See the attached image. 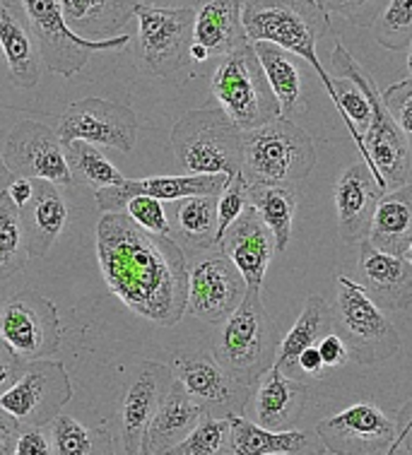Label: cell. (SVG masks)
<instances>
[{
  "mask_svg": "<svg viewBox=\"0 0 412 455\" xmlns=\"http://www.w3.org/2000/svg\"><path fill=\"white\" fill-rule=\"evenodd\" d=\"M97 258L109 290L131 311L162 328L182 321L189 301V265L169 234L148 232L124 210H111L97 222Z\"/></svg>",
  "mask_w": 412,
  "mask_h": 455,
  "instance_id": "6da1fadb",
  "label": "cell"
},
{
  "mask_svg": "<svg viewBox=\"0 0 412 455\" xmlns=\"http://www.w3.org/2000/svg\"><path fill=\"white\" fill-rule=\"evenodd\" d=\"M241 22L248 42H271L311 66L335 104V80L323 70L316 44L328 32L330 15L319 0H244Z\"/></svg>",
  "mask_w": 412,
  "mask_h": 455,
  "instance_id": "7a4b0ae2",
  "label": "cell"
},
{
  "mask_svg": "<svg viewBox=\"0 0 412 455\" xmlns=\"http://www.w3.org/2000/svg\"><path fill=\"white\" fill-rule=\"evenodd\" d=\"M316 166L311 135L292 118L278 116L271 124L244 132L241 176L248 186L295 188Z\"/></svg>",
  "mask_w": 412,
  "mask_h": 455,
  "instance_id": "3957f363",
  "label": "cell"
},
{
  "mask_svg": "<svg viewBox=\"0 0 412 455\" xmlns=\"http://www.w3.org/2000/svg\"><path fill=\"white\" fill-rule=\"evenodd\" d=\"M330 66L335 77H347L369 97L371 101V124L364 132L362 159L371 166L374 176L379 179L384 188H398L408 181L412 169V148L403 131L398 128L393 116L388 114L379 87L357 59L345 49V44L335 42V49L330 53Z\"/></svg>",
  "mask_w": 412,
  "mask_h": 455,
  "instance_id": "277c9868",
  "label": "cell"
},
{
  "mask_svg": "<svg viewBox=\"0 0 412 455\" xmlns=\"http://www.w3.org/2000/svg\"><path fill=\"white\" fill-rule=\"evenodd\" d=\"M278 345V328L261 299V290H246L239 307L220 323L213 355L224 371L254 388L275 366Z\"/></svg>",
  "mask_w": 412,
  "mask_h": 455,
  "instance_id": "5b68a950",
  "label": "cell"
},
{
  "mask_svg": "<svg viewBox=\"0 0 412 455\" xmlns=\"http://www.w3.org/2000/svg\"><path fill=\"white\" fill-rule=\"evenodd\" d=\"M244 131L222 108H193L172 131L176 162L186 174H227L241 172Z\"/></svg>",
  "mask_w": 412,
  "mask_h": 455,
  "instance_id": "8992f818",
  "label": "cell"
},
{
  "mask_svg": "<svg viewBox=\"0 0 412 455\" xmlns=\"http://www.w3.org/2000/svg\"><path fill=\"white\" fill-rule=\"evenodd\" d=\"M210 90L220 108L244 132L261 128L280 116V104L272 94L254 42H246L222 56L213 75Z\"/></svg>",
  "mask_w": 412,
  "mask_h": 455,
  "instance_id": "52a82bcc",
  "label": "cell"
},
{
  "mask_svg": "<svg viewBox=\"0 0 412 455\" xmlns=\"http://www.w3.org/2000/svg\"><path fill=\"white\" fill-rule=\"evenodd\" d=\"M338 299L333 311V328L350 352V362L374 366L400 352V335L388 321L386 311L374 304L362 284L345 275L335 277Z\"/></svg>",
  "mask_w": 412,
  "mask_h": 455,
  "instance_id": "ba28073f",
  "label": "cell"
},
{
  "mask_svg": "<svg viewBox=\"0 0 412 455\" xmlns=\"http://www.w3.org/2000/svg\"><path fill=\"white\" fill-rule=\"evenodd\" d=\"M27 22L39 46L42 63L53 75L73 77L80 73L94 51L124 49L131 42L128 34L109 36V39H85L68 27L58 0H22Z\"/></svg>",
  "mask_w": 412,
  "mask_h": 455,
  "instance_id": "9c48e42d",
  "label": "cell"
},
{
  "mask_svg": "<svg viewBox=\"0 0 412 455\" xmlns=\"http://www.w3.org/2000/svg\"><path fill=\"white\" fill-rule=\"evenodd\" d=\"M73 397V386L63 362L32 359L12 386L0 395V407L22 427H49Z\"/></svg>",
  "mask_w": 412,
  "mask_h": 455,
  "instance_id": "30bf717a",
  "label": "cell"
},
{
  "mask_svg": "<svg viewBox=\"0 0 412 455\" xmlns=\"http://www.w3.org/2000/svg\"><path fill=\"white\" fill-rule=\"evenodd\" d=\"M0 339L25 362L46 359L61 347V318L51 299L22 290L0 304Z\"/></svg>",
  "mask_w": 412,
  "mask_h": 455,
  "instance_id": "8fae6325",
  "label": "cell"
},
{
  "mask_svg": "<svg viewBox=\"0 0 412 455\" xmlns=\"http://www.w3.org/2000/svg\"><path fill=\"white\" fill-rule=\"evenodd\" d=\"M56 132L61 142L85 140L97 148L133 152L138 142V116L125 104L87 97L63 111Z\"/></svg>",
  "mask_w": 412,
  "mask_h": 455,
  "instance_id": "7c38bea8",
  "label": "cell"
},
{
  "mask_svg": "<svg viewBox=\"0 0 412 455\" xmlns=\"http://www.w3.org/2000/svg\"><path fill=\"white\" fill-rule=\"evenodd\" d=\"M135 17L141 56L148 73L157 77L176 73L183 66V53L193 39L196 8H155L138 3Z\"/></svg>",
  "mask_w": 412,
  "mask_h": 455,
  "instance_id": "4fadbf2b",
  "label": "cell"
},
{
  "mask_svg": "<svg viewBox=\"0 0 412 455\" xmlns=\"http://www.w3.org/2000/svg\"><path fill=\"white\" fill-rule=\"evenodd\" d=\"M316 434L326 446V453L371 455L388 453L396 439V419L381 407L357 403L343 412L326 417L316 424Z\"/></svg>",
  "mask_w": 412,
  "mask_h": 455,
  "instance_id": "5bb4252c",
  "label": "cell"
},
{
  "mask_svg": "<svg viewBox=\"0 0 412 455\" xmlns=\"http://www.w3.org/2000/svg\"><path fill=\"white\" fill-rule=\"evenodd\" d=\"M248 284L239 267L217 251L198 258L189 270V301L186 311L203 323H222L246 297Z\"/></svg>",
  "mask_w": 412,
  "mask_h": 455,
  "instance_id": "9a60e30c",
  "label": "cell"
},
{
  "mask_svg": "<svg viewBox=\"0 0 412 455\" xmlns=\"http://www.w3.org/2000/svg\"><path fill=\"white\" fill-rule=\"evenodd\" d=\"M3 157L15 176L46 179L56 186L73 183L63 142L56 131H51L49 125L39 124V121H20L10 131Z\"/></svg>",
  "mask_w": 412,
  "mask_h": 455,
  "instance_id": "2e32d148",
  "label": "cell"
},
{
  "mask_svg": "<svg viewBox=\"0 0 412 455\" xmlns=\"http://www.w3.org/2000/svg\"><path fill=\"white\" fill-rule=\"evenodd\" d=\"M172 371L186 393L196 397L206 414L213 417L244 414L251 400V386L237 381L231 373L224 371L214 355L207 352L179 356Z\"/></svg>",
  "mask_w": 412,
  "mask_h": 455,
  "instance_id": "e0dca14e",
  "label": "cell"
},
{
  "mask_svg": "<svg viewBox=\"0 0 412 455\" xmlns=\"http://www.w3.org/2000/svg\"><path fill=\"white\" fill-rule=\"evenodd\" d=\"M230 181L227 174H183V176H149V179H124L116 186L100 188L97 205L101 212L124 210L125 203L135 196H149L162 203H176V200L190 198V196H220Z\"/></svg>",
  "mask_w": 412,
  "mask_h": 455,
  "instance_id": "ac0fdd59",
  "label": "cell"
},
{
  "mask_svg": "<svg viewBox=\"0 0 412 455\" xmlns=\"http://www.w3.org/2000/svg\"><path fill=\"white\" fill-rule=\"evenodd\" d=\"M217 249L222 251L224 256L239 267L248 290H261L263 287L268 265H271L272 256L278 251L271 229L265 227V222L261 220L254 205H248L227 227L222 239L217 241Z\"/></svg>",
  "mask_w": 412,
  "mask_h": 455,
  "instance_id": "d6986e66",
  "label": "cell"
},
{
  "mask_svg": "<svg viewBox=\"0 0 412 455\" xmlns=\"http://www.w3.org/2000/svg\"><path fill=\"white\" fill-rule=\"evenodd\" d=\"M359 277L367 294L384 311L412 307V263L408 256L379 251L369 239L359 241Z\"/></svg>",
  "mask_w": 412,
  "mask_h": 455,
  "instance_id": "ffe728a7",
  "label": "cell"
},
{
  "mask_svg": "<svg viewBox=\"0 0 412 455\" xmlns=\"http://www.w3.org/2000/svg\"><path fill=\"white\" fill-rule=\"evenodd\" d=\"M174 371L159 362H142L138 376L125 393L121 405V439L124 453H141L142 436L152 422L157 407L162 405L166 390L172 388Z\"/></svg>",
  "mask_w": 412,
  "mask_h": 455,
  "instance_id": "44dd1931",
  "label": "cell"
},
{
  "mask_svg": "<svg viewBox=\"0 0 412 455\" xmlns=\"http://www.w3.org/2000/svg\"><path fill=\"white\" fill-rule=\"evenodd\" d=\"M384 186L374 176L367 162L347 166L335 181V210H338V232L343 241L357 243L367 239L371 217L376 210V203L384 196Z\"/></svg>",
  "mask_w": 412,
  "mask_h": 455,
  "instance_id": "7402d4cb",
  "label": "cell"
},
{
  "mask_svg": "<svg viewBox=\"0 0 412 455\" xmlns=\"http://www.w3.org/2000/svg\"><path fill=\"white\" fill-rule=\"evenodd\" d=\"M0 51L5 56L12 83L20 87L39 84L44 63L22 0H0Z\"/></svg>",
  "mask_w": 412,
  "mask_h": 455,
  "instance_id": "603a6c76",
  "label": "cell"
},
{
  "mask_svg": "<svg viewBox=\"0 0 412 455\" xmlns=\"http://www.w3.org/2000/svg\"><path fill=\"white\" fill-rule=\"evenodd\" d=\"M203 414H206L203 405L196 397L189 395L182 383L174 379L172 388L166 390L162 405L157 407L152 422L145 429L141 453H169L174 446H179L190 431L196 429V424L200 422Z\"/></svg>",
  "mask_w": 412,
  "mask_h": 455,
  "instance_id": "cb8c5ba5",
  "label": "cell"
},
{
  "mask_svg": "<svg viewBox=\"0 0 412 455\" xmlns=\"http://www.w3.org/2000/svg\"><path fill=\"white\" fill-rule=\"evenodd\" d=\"M254 393V422L265 429H295L299 417L304 414L309 400V386L299 379L282 373L278 366L263 373Z\"/></svg>",
  "mask_w": 412,
  "mask_h": 455,
  "instance_id": "d4e9b609",
  "label": "cell"
},
{
  "mask_svg": "<svg viewBox=\"0 0 412 455\" xmlns=\"http://www.w3.org/2000/svg\"><path fill=\"white\" fill-rule=\"evenodd\" d=\"M32 198L27 200V205L20 207V217L25 229L27 253L29 258H44L66 229L68 207L56 183L46 179H32Z\"/></svg>",
  "mask_w": 412,
  "mask_h": 455,
  "instance_id": "484cf974",
  "label": "cell"
},
{
  "mask_svg": "<svg viewBox=\"0 0 412 455\" xmlns=\"http://www.w3.org/2000/svg\"><path fill=\"white\" fill-rule=\"evenodd\" d=\"M231 453L237 455H299L326 453L316 431L265 429L244 414H230Z\"/></svg>",
  "mask_w": 412,
  "mask_h": 455,
  "instance_id": "4316f807",
  "label": "cell"
},
{
  "mask_svg": "<svg viewBox=\"0 0 412 455\" xmlns=\"http://www.w3.org/2000/svg\"><path fill=\"white\" fill-rule=\"evenodd\" d=\"M244 0H200L193 20V39L210 59H222L248 42L241 22Z\"/></svg>",
  "mask_w": 412,
  "mask_h": 455,
  "instance_id": "83f0119b",
  "label": "cell"
},
{
  "mask_svg": "<svg viewBox=\"0 0 412 455\" xmlns=\"http://www.w3.org/2000/svg\"><path fill=\"white\" fill-rule=\"evenodd\" d=\"M367 239L379 251L405 256L412 246V183L388 188L376 203Z\"/></svg>",
  "mask_w": 412,
  "mask_h": 455,
  "instance_id": "f1b7e54d",
  "label": "cell"
},
{
  "mask_svg": "<svg viewBox=\"0 0 412 455\" xmlns=\"http://www.w3.org/2000/svg\"><path fill=\"white\" fill-rule=\"evenodd\" d=\"M256 56L271 83L275 100L280 104V116L295 118L304 114V70L302 59L278 44L254 42Z\"/></svg>",
  "mask_w": 412,
  "mask_h": 455,
  "instance_id": "f546056e",
  "label": "cell"
},
{
  "mask_svg": "<svg viewBox=\"0 0 412 455\" xmlns=\"http://www.w3.org/2000/svg\"><path fill=\"white\" fill-rule=\"evenodd\" d=\"M333 331V308L328 301L319 294H311L306 299L304 311L299 315V321L292 325V331L282 338L278 345V356H275V366L282 373H287L292 379H299L297 359L304 349L319 345L323 335Z\"/></svg>",
  "mask_w": 412,
  "mask_h": 455,
  "instance_id": "4dcf8cb0",
  "label": "cell"
},
{
  "mask_svg": "<svg viewBox=\"0 0 412 455\" xmlns=\"http://www.w3.org/2000/svg\"><path fill=\"white\" fill-rule=\"evenodd\" d=\"M68 27L85 39H104L135 15L141 0H58Z\"/></svg>",
  "mask_w": 412,
  "mask_h": 455,
  "instance_id": "1f68e13d",
  "label": "cell"
},
{
  "mask_svg": "<svg viewBox=\"0 0 412 455\" xmlns=\"http://www.w3.org/2000/svg\"><path fill=\"white\" fill-rule=\"evenodd\" d=\"M172 234L189 251H210L217 246V196H190L176 205Z\"/></svg>",
  "mask_w": 412,
  "mask_h": 455,
  "instance_id": "d6a6232c",
  "label": "cell"
},
{
  "mask_svg": "<svg viewBox=\"0 0 412 455\" xmlns=\"http://www.w3.org/2000/svg\"><path fill=\"white\" fill-rule=\"evenodd\" d=\"M248 205L256 207V212L271 229L275 239V249H287L292 239V222L297 212V193L285 186H248Z\"/></svg>",
  "mask_w": 412,
  "mask_h": 455,
  "instance_id": "836d02e7",
  "label": "cell"
},
{
  "mask_svg": "<svg viewBox=\"0 0 412 455\" xmlns=\"http://www.w3.org/2000/svg\"><path fill=\"white\" fill-rule=\"evenodd\" d=\"M63 152H66L68 169L73 176V183H83L90 186L94 191L116 186L125 179L111 162L100 152L97 145L85 140H70L63 142Z\"/></svg>",
  "mask_w": 412,
  "mask_h": 455,
  "instance_id": "e575fe53",
  "label": "cell"
},
{
  "mask_svg": "<svg viewBox=\"0 0 412 455\" xmlns=\"http://www.w3.org/2000/svg\"><path fill=\"white\" fill-rule=\"evenodd\" d=\"M29 260L20 207L0 191V280H10Z\"/></svg>",
  "mask_w": 412,
  "mask_h": 455,
  "instance_id": "d590c367",
  "label": "cell"
},
{
  "mask_svg": "<svg viewBox=\"0 0 412 455\" xmlns=\"http://www.w3.org/2000/svg\"><path fill=\"white\" fill-rule=\"evenodd\" d=\"M172 455H220L231 453V427L230 417L203 414L196 429L169 451Z\"/></svg>",
  "mask_w": 412,
  "mask_h": 455,
  "instance_id": "8d00e7d4",
  "label": "cell"
},
{
  "mask_svg": "<svg viewBox=\"0 0 412 455\" xmlns=\"http://www.w3.org/2000/svg\"><path fill=\"white\" fill-rule=\"evenodd\" d=\"M371 27L384 49L408 51L412 44V0H388Z\"/></svg>",
  "mask_w": 412,
  "mask_h": 455,
  "instance_id": "74e56055",
  "label": "cell"
},
{
  "mask_svg": "<svg viewBox=\"0 0 412 455\" xmlns=\"http://www.w3.org/2000/svg\"><path fill=\"white\" fill-rule=\"evenodd\" d=\"M335 108L340 111V116L347 124V131L355 138L359 155L364 152V132L371 124V101L352 80L347 77H335Z\"/></svg>",
  "mask_w": 412,
  "mask_h": 455,
  "instance_id": "f35d334b",
  "label": "cell"
},
{
  "mask_svg": "<svg viewBox=\"0 0 412 455\" xmlns=\"http://www.w3.org/2000/svg\"><path fill=\"white\" fill-rule=\"evenodd\" d=\"M49 434L51 443H53V453L58 455L101 453L94 434L77 422V419H73L70 414L58 412L49 422Z\"/></svg>",
  "mask_w": 412,
  "mask_h": 455,
  "instance_id": "ab89813d",
  "label": "cell"
},
{
  "mask_svg": "<svg viewBox=\"0 0 412 455\" xmlns=\"http://www.w3.org/2000/svg\"><path fill=\"white\" fill-rule=\"evenodd\" d=\"M248 207V183L246 179L241 176V172H237L234 176H230V181L222 188V193L217 196V241L222 239V234L227 232L237 217Z\"/></svg>",
  "mask_w": 412,
  "mask_h": 455,
  "instance_id": "60d3db41",
  "label": "cell"
},
{
  "mask_svg": "<svg viewBox=\"0 0 412 455\" xmlns=\"http://www.w3.org/2000/svg\"><path fill=\"white\" fill-rule=\"evenodd\" d=\"M124 212L142 229L172 236V224H169V217H166L162 200L149 198V196H135V198L125 203Z\"/></svg>",
  "mask_w": 412,
  "mask_h": 455,
  "instance_id": "b9f144b4",
  "label": "cell"
},
{
  "mask_svg": "<svg viewBox=\"0 0 412 455\" xmlns=\"http://www.w3.org/2000/svg\"><path fill=\"white\" fill-rule=\"evenodd\" d=\"M321 5L328 15L345 17L347 22L357 27H371L388 0H321Z\"/></svg>",
  "mask_w": 412,
  "mask_h": 455,
  "instance_id": "7bdbcfd3",
  "label": "cell"
},
{
  "mask_svg": "<svg viewBox=\"0 0 412 455\" xmlns=\"http://www.w3.org/2000/svg\"><path fill=\"white\" fill-rule=\"evenodd\" d=\"M381 97H384L388 114L393 116L412 148V77L391 84L386 92H381Z\"/></svg>",
  "mask_w": 412,
  "mask_h": 455,
  "instance_id": "ee69618b",
  "label": "cell"
},
{
  "mask_svg": "<svg viewBox=\"0 0 412 455\" xmlns=\"http://www.w3.org/2000/svg\"><path fill=\"white\" fill-rule=\"evenodd\" d=\"M53 443L46 427H22L17 436L15 455H51Z\"/></svg>",
  "mask_w": 412,
  "mask_h": 455,
  "instance_id": "f6af8a7d",
  "label": "cell"
},
{
  "mask_svg": "<svg viewBox=\"0 0 412 455\" xmlns=\"http://www.w3.org/2000/svg\"><path fill=\"white\" fill-rule=\"evenodd\" d=\"M319 355H321L323 364H326V369L328 371H333V369H340V366H345L347 362H350V352H347V345L343 342V338H340L338 332L330 331L328 335H323L321 339H319Z\"/></svg>",
  "mask_w": 412,
  "mask_h": 455,
  "instance_id": "bcb514c9",
  "label": "cell"
},
{
  "mask_svg": "<svg viewBox=\"0 0 412 455\" xmlns=\"http://www.w3.org/2000/svg\"><path fill=\"white\" fill-rule=\"evenodd\" d=\"M25 359L0 339V395L20 379V373L25 371Z\"/></svg>",
  "mask_w": 412,
  "mask_h": 455,
  "instance_id": "7dc6e473",
  "label": "cell"
},
{
  "mask_svg": "<svg viewBox=\"0 0 412 455\" xmlns=\"http://www.w3.org/2000/svg\"><path fill=\"white\" fill-rule=\"evenodd\" d=\"M388 453H412V403H408L398 414L396 439Z\"/></svg>",
  "mask_w": 412,
  "mask_h": 455,
  "instance_id": "c3c4849f",
  "label": "cell"
},
{
  "mask_svg": "<svg viewBox=\"0 0 412 455\" xmlns=\"http://www.w3.org/2000/svg\"><path fill=\"white\" fill-rule=\"evenodd\" d=\"M297 371H299V381H302L304 376H309V379H313V381H319V379H326V376L330 373L328 369H326V364H323V359L321 355H319V347H316V345L304 349V352L299 355Z\"/></svg>",
  "mask_w": 412,
  "mask_h": 455,
  "instance_id": "681fc988",
  "label": "cell"
},
{
  "mask_svg": "<svg viewBox=\"0 0 412 455\" xmlns=\"http://www.w3.org/2000/svg\"><path fill=\"white\" fill-rule=\"evenodd\" d=\"M20 429H22V424L17 422L12 414H8L0 407V455L15 453Z\"/></svg>",
  "mask_w": 412,
  "mask_h": 455,
  "instance_id": "f907efd6",
  "label": "cell"
},
{
  "mask_svg": "<svg viewBox=\"0 0 412 455\" xmlns=\"http://www.w3.org/2000/svg\"><path fill=\"white\" fill-rule=\"evenodd\" d=\"M5 193H8L10 200H12L17 207L27 205V200L32 198L34 193V181L32 179H25V176H15V179L10 181L8 188H5Z\"/></svg>",
  "mask_w": 412,
  "mask_h": 455,
  "instance_id": "816d5d0a",
  "label": "cell"
},
{
  "mask_svg": "<svg viewBox=\"0 0 412 455\" xmlns=\"http://www.w3.org/2000/svg\"><path fill=\"white\" fill-rule=\"evenodd\" d=\"M12 179H15V174H12V169H10V166L5 164V157L0 155V191H5Z\"/></svg>",
  "mask_w": 412,
  "mask_h": 455,
  "instance_id": "f5cc1de1",
  "label": "cell"
},
{
  "mask_svg": "<svg viewBox=\"0 0 412 455\" xmlns=\"http://www.w3.org/2000/svg\"><path fill=\"white\" fill-rule=\"evenodd\" d=\"M408 68H410V75H412V44H410V49H408Z\"/></svg>",
  "mask_w": 412,
  "mask_h": 455,
  "instance_id": "db71d44e",
  "label": "cell"
},
{
  "mask_svg": "<svg viewBox=\"0 0 412 455\" xmlns=\"http://www.w3.org/2000/svg\"><path fill=\"white\" fill-rule=\"evenodd\" d=\"M405 256H408V260H410V263H412V246H410V251L405 253Z\"/></svg>",
  "mask_w": 412,
  "mask_h": 455,
  "instance_id": "11a10c76",
  "label": "cell"
},
{
  "mask_svg": "<svg viewBox=\"0 0 412 455\" xmlns=\"http://www.w3.org/2000/svg\"><path fill=\"white\" fill-rule=\"evenodd\" d=\"M319 3H321V0H319Z\"/></svg>",
  "mask_w": 412,
  "mask_h": 455,
  "instance_id": "9f6ffc18",
  "label": "cell"
}]
</instances>
